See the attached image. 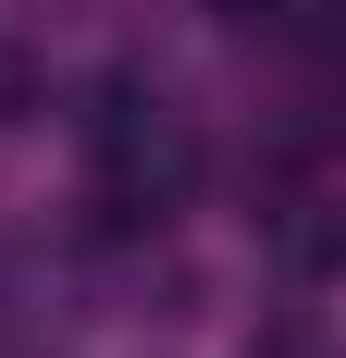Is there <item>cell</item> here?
<instances>
[{
	"instance_id": "6da1fadb",
	"label": "cell",
	"mask_w": 346,
	"mask_h": 358,
	"mask_svg": "<svg viewBox=\"0 0 346 358\" xmlns=\"http://www.w3.org/2000/svg\"><path fill=\"white\" fill-rule=\"evenodd\" d=\"M210 13H235V25H247V13H272V0H210Z\"/></svg>"
}]
</instances>
